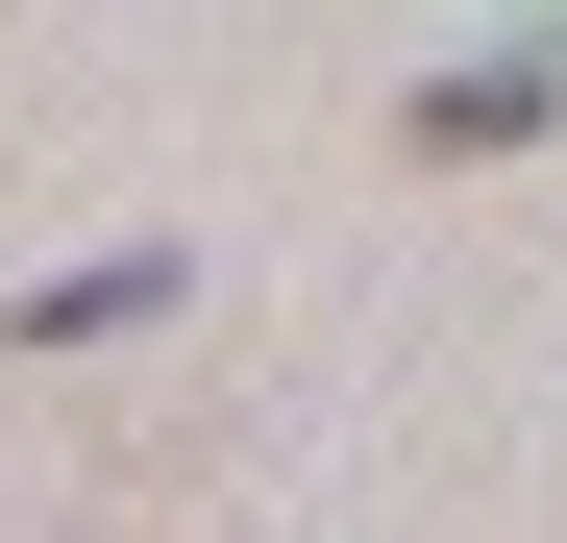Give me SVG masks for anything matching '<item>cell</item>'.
<instances>
[{"instance_id":"cell-1","label":"cell","mask_w":567,"mask_h":543,"mask_svg":"<svg viewBox=\"0 0 567 543\" xmlns=\"http://www.w3.org/2000/svg\"><path fill=\"white\" fill-rule=\"evenodd\" d=\"M173 297H198L173 247H100V272H25L0 321H25V346H124V321H173Z\"/></svg>"},{"instance_id":"cell-2","label":"cell","mask_w":567,"mask_h":543,"mask_svg":"<svg viewBox=\"0 0 567 543\" xmlns=\"http://www.w3.org/2000/svg\"><path fill=\"white\" fill-rule=\"evenodd\" d=\"M543 100H567V25H543Z\"/></svg>"}]
</instances>
